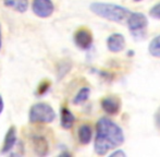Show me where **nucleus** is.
Masks as SVG:
<instances>
[{
  "instance_id": "1",
  "label": "nucleus",
  "mask_w": 160,
  "mask_h": 157,
  "mask_svg": "<svg viewBox=\"0 0 160 157\" xmlns=\"http://www.w3.org/2000/svg\"><path fill=\"white\" fill-rule=\"evenodd\" d=\"M124 142V133L121 127L109 118L102 117L96 123L94 149L98 155H106L109 151L118 149Z\"/></svg>"
},
{
  "instance_id": "2",
  "label": "nucleus",
  "mask_w": 160,
  "mask_h": 157,
  "mask_svg": "<svg viewBox=\"0 0 160 157\" xmlns=\"http://www.w3.org/2000/svg\"><path fill=\"white\" fill-rule=\"evenodd\" d=\"M89 9L94 14L105 20H108V21L116 22V23L127 22L128 15L132 12L123 6L116 3H108V2H93L89 6Z\"/></svg>"
},
{
  "instance_id": "3",
  "label": "nucleus",
  "mask_w": 160,
  "mask_h": 157,
  "mask_svg": "<svg viewBox=\"0 0 160 157\" xmlns=\"http://www.w3.org/2000/svg\"><path fill=\"white\" fill-rule=\"evenodd\" d=\"M56 119V111L49 104L38 103L31 107L28 120L31 123H50Z\"/></svg>"
},
{
  "instance_id": "4",
  "label": "nucleus",
  "mask_w": 160,
  "mask_h": 157,
  "mask_svg": "<svg viewBox=\"0 0 160 157\" xmlns=\"http://www.w3.org/2000/svg\"><path fill=\"white\" fill-rule=\"evenodd\" d=\"M128 28L135 38H138L139 35L143 36L146 28L148 25V20L145 14L141 12H131L127 20Z\"/></svg>"
},
{
  "instance_id": "5",
  "label": "nucleus",
  "mask_w": 160,
  "mask_h": 157,
  "mask_svg": "<svg viewBox=\"0 0 160 157\" xmlns=\"http://www.w3.org/2000/svg\"><path fill=\"white\" fill-rule=\"evenodd\" d=\"M32 10L37 17L49 18L55 11V4L51 0H33Z\"/></svg>"
},
{
  "instance_id": "6",
  "label": "nucleus",
  "mask_w": 160,
  "mask_h": 157,
  "mask_svg": "<svg viewBox=\"0 0 160 157\" xmlns=\"http://www.w3.org/2000/svg\"><path fill=\"white\" fill-rule=\"evenodd\" d=\"M74 43L81 49H88L93 45V34L85 28L78 30L74 34Z\"/></svg>"
},
{
  "instance_id": "7",
  "label": "nucleus",
  "mask_w": 160,
  "mask_h": 157,
  "mask_svg": "<svg viewBox=\"0 0 160 157\" xmlns=\"http://www.w3.org/2000/svg\"><path fill=\"white\" fill-rule=\"evenodd\" d=\"M125 47V38L121 33H113L107 38V48L111 53H120Z\"/></svg>"
},
{
  "instance_id": "8",
  "label": "nucleus",
  "mask_w": 160,
  "mask_h": 157,
  "mask_svg": "<svg viewBox=\"0 0 160 157\" xmlns=\"http://www.w3.org/2000/svg\"><path fill=\"white\" fill-rule=\"evenodd\" d=\"M101 108L108 115H117L121 109V102L116 96H107L101 100Z\"/></svg>"
},
{
  "instance_id": "9",
  "label": "nucleus",
  "mask_w": 160,
  "mask_h": 157,
  "mask_svg": "<svg viewBox=\"0 0 160 157\" xmlns=\"http://www.w3.org/2000/svg\"><path fill=\"white\" fill-rule=\"evenodd\" d=\"M32 146L33 149L38 156H45L49 152V145L47 140L44 136L35 135L32 138Z\"/></svg>"
},
{
  "instance_id": "10",
  "label": "nucleus",
  "mask_w": 160,
  "mask_h": 157,
  "mask_svg": "<svg viewBox=\"0 0 160 157\" xmlns=\"http://www.w3.org/2000/svg\"><path fill=\"white\" fill-rule=\"evenodd\" d=\"M15 143H17V130H15V127H11L9 128L8 132H7L6 136H4L1 152L3 154L10 152L13 149V146L15 145Z\"/></svg>"
},
{
  "instance_id": "11",
  "label": "nucleus",
  "mask_w": 160,
  "mask_h": 157,
  "mask_svg": "<svg viewBox=\"0 0 160 157\" xmlns=\"http://www.w3.org/2000/svg\"><path fill=\"white\" fill-rule=\"evenodd\" d=\"M78 141H80L81 144L86 145L88 144L92 141V138H93V129L89 124H82L78 129Z\"/></svg>"
},
{
  "instance_id": "12",
  "label": "nucleus",
  "mask_w": 160,
  "mask_h": 157,
  "mask_svg": "<svg viewBox=\"0 0 160 157\" xmlns=\"http://www.w3.org/2000/svg\"><path fill=\"white\" fill-rule=\"evenodd\" d=\"M6 7L17 11V12L23 13L28 8V0H3Z\"/></svg>"
},
{
  "instance_id": "13",
  "label": "nucleus",
  "mask_w": 160,
  "mask_h": 157,
  "mask_svg": "<svg viewBox=\"0 0 160 157\" xmlns=\"http://www.w3.org/2000/svg\"><path fill=\"white\" fill-rule=\"evenodd\" d=\"M75 122V117L73 113L67 107L61 108V127L64 129H71Z\"/></svg>"
},
{
  "instance_id": "14",
  "label": "nucleus",
  "mask_w": 160,
  "mask_h": 157,
  "mask_svg": "<svg viewBox=\"0 0 160 157\" xmlns=\"http://www.w3.org/2000/svg\"><path fill=\"white\" fill-rule=\"evenodd\" d=\"M148 51L152 57L160 58V34L152 39L148 46Z\"/></svg>"
},
{
  "instance_id": "15",
  "label": "nucleus",
  "mask_w": 160,
  "mask_h": 157,
  "mask_svg": "<svg viewBox=\"0 0 160 157\" xmlns=\"http://www.w3.org/2000/svg\"><path fill=\"white\" fill-rule=\"evenodd\" d=\"M89 94H91L89 87H82V89L78 92V94L75 95V97H74V99H73V103L78 105V104H82V103L86 102L89 97Z\"/></svg>"
},
{
  "instance_id": "16",
  "label": "nucleus",
  "mask_w": 160,
  "mask_h": 157,
  "mask_svg": "<svg viewBox=\"0 0 160 157\" xmlns=\"http://www.w3.org/2000/svg\"><path fill=\"white\" fill-rule=\"evenodd\" d=\"M149 14L152 18L156 20H160V2H158L157 4H155L149 11Z\"/></svg>"
},
{
  "instance_id": "17",
  "label": "nucleus",
  "mask_w": 160,
  "mask_h": 157,
  "mask_svg": "<svg viewBox=\"0 0 160 157\" xmlns=\"http://www.w3.org/2000/svg\"><path fill=\"white\" fill-rule=\"evenodd\" d=\"M155 123H156V125L160 129V107L157 109L156 114H155Z\"/></svg>"
},
{
  "instance_id": "18",
  "label": "nucleus",
  "mask_w": 160,
  "mask_h": 157,
  "mask_svg": "<svg viewBox=\"0 0 160 157\" xmlns=\"http://www.w3.org/2000/svg\"><path fill=\"white\" fill-rule=\"evenodd\" d=\"M110 156L114 157V156H122V157H125L127 156V154L124 153V152L122 151V149H117V151H114L113 153L110 154Z\"/></svg>"
},
{
  "instance_id": "19",
  "label": "nucleus",
  "mask_w": 160,
  "mask_h": 157,
  "mask_svg": "<svg viewBox=\"0 0 160 157\" xmlns=\"http://www.w3.org/2000/svg\"><path fill=\"white\" fill-rule=\"evenodd\" d=\"M3 108H4L3 98H2V96L0 95V115H1V113H2V111H3Z\"/></svg>"
},
{
  "instance_id": "20",
  "label": "nucleus",
  "mask_w": 160,
  "mask_h": 157,
  "mask_svg": "<svg viewBox=\"0 0 160 157\" xmlns=\"http://www.w3.org/2000/svg\"><path fill=\"white\" fill-rule=\"evenodd\" d=\"M2 47V33H1V26H0V49Z\"/></svg>"
},
{
  "instance_id": "21",
  "label": "nucleus",
  "mask_w": 160,
  "mask_h": 157,
  "mask_svg": "<svg viewBox=\"0 0 160 157\" xmlns=\"http://www.w3.org/2000/svg\"><path fill=\"white\" fill-rule=\"evenodd\" d=\"M134 1H136V2H138V1H142V0H134Z\"/></svg>"
}]
</instances>
